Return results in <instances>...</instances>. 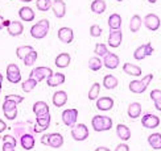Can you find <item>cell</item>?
Listing matches in <instances>:
<instances>
[{
	"label": "cell",
	"instance_id": "1",
	"mask_svg": "<svg viewBox=\"0 0 161 151\" xmlns=\"http://www.w3.org/2000/svg\"><path fill=\"white\" fill-rule=\"evenodd\" d=\"M49 29H50L49 20L42 18L31 28V36L35 39H42V38H45L46 36H48Z\"/></svg>",
	"mask_w": 161,
	"mask_h": 151
},
{
	"label": "cell",
	"instance_id": "2",
	"mask_svg": "<svg viewBox=\"0 0 161 151\" xmlns=\"http://www.w3.org/2000/svg\"><path fill=\"white\" fill-rule=\"evenodd\" d=\"M152 79H153V74H148V75H145L143 79H140V80H132L130 82V91L132 92V93H144L145 89L148 88V85L149 83L152 82Z\"/></svg>",
	"mask_w": 161,
	"mask_h": 151
},
{
	"label": "cell",
	"instance_id": "3",
	"mask_svg": "<svg viewBox=\"0 0 161 151\" xmlns=\"http://www.w3.org/2000/svg\"><path fill=\"white\" fill-rule=\"evenodd\" d=\"M17 103L16 101H12V100H4L3 103V113L5 116L7 120L9 121H15L16 117H17V113H19V109H17Z\"/></svg>",
	"mask_w": 161,
	"mask_h": 151
},
{
	"label": "cell",
	"instance_id": "4",
	"mask_svg": "<svg viewBox=\"0 0 161 151\" xmlns=\"http://www.w3.org/2000/svg\"><path fill=\"white\" fill-rule=\"evenodd\" d=\"M89 128L86 126L85 123H77L74 128L71 129V137L73 139L77 141V142H82V141H86L89 138Z\"/></svg>",
	"mask_w": 161,
	"mask_h": 151
},
{
	"label": "cell",
	"instance_id": "5",
	"mask_svg": "<svg viewBox=\"0 0 161 151\" xmlns=\"http://www.w3.org/2000/svg\"><path fill=\"white\" fill-rule=\"evenodd\" d=\"M53 75V70L50 67H35L32 70L29 78H33L40 83L42 80H48V79Z\"/></svg>",
	"mask_w": 161,
	"mask_h": 151
},
{
	"label": "cell",
	"instance_id": "6",
	"mask_svg": "<svg viewBox=\"0 0 161 151\" xmlns=\"http://www.w3.org/2000/svg\"><path fill=\"white\" fill-rule=\"evenodd\" d=\"M7 80L12 84H17L21 82V72H20L17 64L9 63L7 66Z\"/></svg>",
	"mask_w": 161,
	"mask_h": 151
},
{
	"label": "cell",
	"instance_id": "7",
	"mask_svg": "<svg viewBox=\"0 0 161 151\" xmlns=\"http://www.w3.org/2000/svg\"><path fill=\"white\" fill-rule=\"evenodd\" d=\"M153 51H155V49H153V46H152L151 42L144 43L142 46H139V48L133 51V58H135L136 61H143L144 58L152 55Z\"/></svg>",
	"mask_w": 161,
	"mask_h": 151
},
{
	"label": "cell",
	"instance_id": "8",
	"mask_svg": "<svg viewBox=\"0 0 161 151\" xmlns=\"http://www.w3.org/2000/svg\"><path fill=\"white\" fill-rule=\"evenodd\" d=\"M62 122L69 128H74L78 120V110L77 109H65L62 112Z\"/></svg>",
	"mask_w": 161,
	"mask_h": 151
},
{
	"label": "cell",
	"instance_id": "9",
	"mask_svg": "<svg viewBox=\"0 0 161 151\" xmlns=\"http://www.w3.org/2000/svg\"><path fill=\"white\" fill-rule=\"evenodd\" d=\"M144 25H145L147 29L156 32V30H158L160 25H161L160 17L157 15H155V13H148V15L144 17Z\"/></svg>",
	"mask_w": 161,
	"mask_h": 151
},
{
	"label": "cell",
	"instance_id": "10",
	"mask_svg": "<svg viewBox=\"0 0 161 151\" xmlns=\"http://www.w3.org/2000/svg\"><path fill=\"white\" fill-rule=\"evenodd\" d=\"M120 64V59L116 54H114V53H107V54L103 57V66L106 68L108 70H115L119 67Z\"/></svg>",
	"mask_w": 161,
	"mask_h": 151
},
{
	"label": "cell",
	"instance_id": "11",
	"mask_svg": "<svg viewBox=\"0 0 161 151\" xmlns=\"http://www.w3.org/2000/svg\"><path fill=\"white\" fill-rule=\"evenodd\" d=\"M142 125L147 129H156L160 125V118L155 114H151V113L144 114L142 117Z\"/></svg>",
	"mask_w": 161,
	"mask_h": 151
},
{
	"label": "cell",
	"instance_id": "12",
	"mask_svg": "<svg viewBox=\"0 0 161 151\" xmlns=\"http://www.w3.org/2000/svg\"><path fill=\"white\" fill-rule=\"evenodd\" d=\"M58 38L64 43H71L73 39H74V32H73L71 28L62 26V28L58 29Z\"/></svg>",
	"mask_w": 161,
	"mask_h": 151
},
{
	"label": "cell",
	"instance_id": "13",
	"mask_svg": "<svg viewBox=\"0 0 161 151\" xmlns=\"http://www.w3.org/2000/svg\"><path fill=\"white\" fill-rule=\"evenodd\" d=\"M123 41V33L122 30H110V34H108V46L110 48L116 49L122 45Z\"/></svg>",
	"mask_w": 161,
	"mask_h": 151
},
{
	"label": "cell",
	"instance_id": "14",
	"mask_svg": "<svg viewBox=\"0 0 161 151\" xmlns=\"http://www.w3.org/2000/svg\"><path fill=\"white\" fill-rule=\"evenodd\" d=\"M114 98L110 97V96H104V97H100L97 100V108L99 110H103V112H107V110H111L114 108Z\"/></svg>",
	"mask_w": 161,
	"mask_h": 151
},
{
	"label": "cell",
	"instance_id": "15",
	"mask_svg": "<svg viewBox=\"0 0 161 151\" xmlns=\"http://www.w3.org/2000/svg\"><path fill=\"white\" fill-rule=\"evenodd\" d=\"M52 9H53L54 16L58 18H62L66 15V4L64 0H54L52 4Z\"/></svg>",
	"mask_w": 161,
	"mask_h": 151
},
{
	"label": "cell",
	"instance_id": "16",
	"mask_svg": "<svg viewBox=\"0 0 161 151\" xmlns=\"http://www.w3.org/2000/svg\"><path fill=\"white\" fill-rule=\"evenodd\" d=\"M53 105L57 108H62L64 105L68 103V93H66L65 91H57L54 92V95H53Z\"/></svg>",
	"mask_w": 161,
	"mask_h": 151
},
{
	"label": "cell",
	"instance_id": "17",
	"mask_svg": "<svg viewBox=\"0 0 161 151\" xmlns=\"http://www.w3.org/2000/svg\"><path fill=\"white\" fill-rule=\"evenodd\" d=\"M33 113L36 114V117H42L49 113V105L45 101H36L33 104Z\"/></svg>",
	"mask_w": 161,
	"mask_h": 151
},
{
	"label": "cell",
	"instance_id": "18",
	"mask_svg": "<svg viewBox=\"0 0 161 151\" xmlns=\"http://www.w3.org/2000/svg\"><path fill=\"white\" fill-rule=\"evenodd\" d=\"M19 17L23 20V21H26V23H31L35 20L36 15H35V11H33L31 7H21V8L19 9Z\"/></svg>",
	"mask_w": 161,
	"mask_h": 151
},
{
	"label": "cell",
	"instance_id": "19",
	"mask_svg": "<svg viewBox=\"0 0 161 151\" xmlns=\"http://www.w3.org/2000/svg\"><path fill=\"white\" fill-rule=\"evenodd\" d=\"M70 62H71V57L69 53H61V54H58L56 57L54 64L58 68H66V67H69Z\"/></svg>",
	"mask_w": 161,
	"mask_h": 151
},
{
	"label": "cell",
	"instance_id": "20",
	"mask_svg": "<svg viewBox=\"0 0 161 151\" xmlns=\"http://www.w3.org/2000/svg\"><path fill=\"white\" fill-rule=\"evenodd\" d=\"M20 144H21V147L24 150H32L33 147H35V144H36V139H35V137H33L32 134L29 133H26L24 135L20 137Z\"/></svg>",
	"mask_w": 161,
	"mask_h": 151
},
{
	"label": "cell",
	"instance_id": "21",
	"mask_svg": "<svg viewBox=\"0 0 161 151\" xmlns=\"http://www.w3.org/2000/svg\"><path fill=\"white\" fill-rule=\"evenodd\" d=\"M7 32H8V34L12 36V37L21 36L23 32H24V25L20 21H11L9 26L7 28Z\"/></svg>",
	"mask_w": 161,
	"mask_h": 151
},
{
	"label": "cell",
	"instance_id": "22",
	"mask_svg": "<svg viewBox=\"0 0 161 151\" xmlns=\"http://www.w3.org/2000/svg\"><path fill=\"white\" fill-rule=\"evenodd\" d=\"M66 80L65 78V74H61V72H53V75L46 80V83H48L49 87H59L61 84H64Z\"/></svg>",
	"mask_w": 161,
	"mask_h": 151
},
{
	"label": "cell",
	"instance_id": "23",
	"mask_svg": "<svg viewBox=\"0 0 161 151\" xmlns=\"http://www.w3.org/2000/svg\"><path fill=\"white\" fill-rule=\"evenodd\" d=\"M123 71L125 74H128L131 76H142V67H139V66L133 64V63H130V62H125L123 64Z\"/></svg>",
	"mask_w": 161,
	"mask_h": 151
},
{
	"label": "cell",
	"instance_id": "24",
	"mask_svg": "<svg viewBox=\"0 0 161 151\" xmlns=\"http://www.w3.org/2000/svg\"><path fill=\"white\" fill-rule=\"evenodd\" d=\"M64 144V135L59 133H52L49 134V146L53 148H59Z\"/></svg>",
	"mask_w": 161,
	"mask_h": 151
},
{
	"label": "cell",
	"instance_id": "25",
	"mask_svg": "<svg viewBox=\"0 0 161 151\" xmlns=\"http://www.w3.org/2000/svg\"><path fill=\"white\" fill-rule=\"evenodd\" d=\"M142 112H143V108H142V104L140 103H131L130 107H128V116L132 120H136L142 116Z\"/></svg>",
	"mask_w": 161,
	"mask_h": 151
},
{
	"label": "cell",
	"instance_id": "26",
	"mask_svg": "<svg viewBox=\"0 0 161 151\" xmlns=\"http://www.w3.org/2000/svg\"><path fill=\"white\" fill-rule=\"evenodd\" d=\"M102 84H103V87L106 89H115L118 87V84H119V80H118V78L115 75L108 74V75H106L103 78Z\"/></svg>",
	"mask_w": 161,
	"mask_h": 151
},
{
	"label": "cell",
	"instance_id": "27",
	"mask_svg": "<svg viewBox=\"0 0 161 151\" xmlns=\"http://www.w3.org/2000/svg\"><path fill=\"white\" fill-rule=\"evenodd\" d=\"M108 26L110 30H120L122 28V17L118 13H112V15L108 17Z\"/></svg>",
	"mask_w": 161,
	"mask_h": 151
},
{
	"label": "cell",
	"instance_id": "28",
	"mask_svg": "<svg viewBox=\"0 0 161 151\" xmlns=\"http://www.w3.org/2000/svg\"><path fill=\"white\" fill-rule=\"evenodd\" d=\"M116 134L118 137L120 138L122 141H130L131 138V130L127 125H123V123H119L116 126Z\"/></svg>",
	"mask_w": 161,
	"mask_h": 151
},
{
	"label": "cell",
	"instance_id": "29",
	"mask_svg": "<svg viewBox=\"0 0 161 151\" xmlns=\"http://www.w3.org/2000/svg\"><path fill=\"white\" fill-rule=\"evenodd\" d=\"M107 9V4L104 0H92L91 3V12H94L95 15H102Z\"/></svg>",
	"mask_w": 161,
	"mask_h": 151
},
{
	"label": "cell",
	"instance_id": "30",
	"mask_svg": "<svg viewBox=\"0 0 161 151\" xmlns=\"http://www.w3.org/2000/svg\"><path fill=\"white\" fill-rule=\"evenodd\" d=\"M148 143L153 150H161V134L160 133H152L148 137Z\"/></svg>",
	"mask_w": 161,
	"mask_h": 151
},
{
	"label": "cell",
	"instance_id": "31",
	"mask_svg": "<svg viewBox=\"0 0 161 151\" xmlns=\"http://www.w3.org/2000/svg\"><path fill=\"white\" fill-rule=\"evenodd\" d=\"M142 25H143V20L139 15H133L131 17V20H130V30L132 33L139 32L140 28H142Z\"/></svg>",
	"mask_w": 161,
	"mask_h": 151
},
{
	"label": "cell",
	"instance_id": "32",
	"mask_svg": "<svg viewBox=\"0 0 161 151\" xmlns=\"http://www.w3.org/2000/svg\"><path fill=\"white\" fill-rule=\"evenodd\" d=\"M91 126L94 131H104L103 116H94L91 120Z\"/></svg>",
	"mask_w": 161,
	"mask_h": 151
},
{
	"label": "cell",
	"instance_id": "33",
	"mask_svg": "<svg viewBox=\"0 0 161 151\" xmlns=\"http://www.w3.org/2000/svg\"><path fill=\"white\" fill-rule=\"evenodd\" d=\"M33 46H29V45H25V46H19L16 49V55L19 59H24L26 55L29 54L31 51H33Z\"/></svg>",
	"mask_w": 161,
	"mask_h": 151
},
{
	"label": "cell",
	"instance_id": "34",
	"mask_svg": "<svg viewBox=\"0 0 161 151\" xmlns=\"http://www.w3.org/2000/svg\"><path fill=\"white\" fill-rule=\"evenodd\" d=\"M37 83H38V82L36 80V79H33V78H28L25 82H23V83H21V89H23L24 92H26V93H28V92H31L33 88H36Z\"/></svg>",
	"mask_w": 161,
	"mask_h": 151
},
{
	"label": "cell",
	"instance_id": "35",
	"mask_svg": "<svg viewBox=\"0 0 161 151\" xmlns=\"http://www.w3.org/2000/svg\"><path fill=\"white\" fill-rule=\"evenodd\" d=\"M37 57H38V53H37L36 50H33V51H31L29 54L23 59V62H24V64L26 66V67H32V66L36 63Z\"/></svg>",
	"mask_w": 161,
	"mask_h": 151
},
{
	"label": "cell",
	"instance_id": "36",
	"mask_svg": "<svg viewBox=\"0 0 161 151\" xmlns=\"http://www.w3.org/2000/svg\"><path fill=\"white\" fill-rule=\"evenodd\" d=\"M102 64H103L102 61H100V58H98V57H92L89 59V68L94 72H97L102 68Z\"/></svg>",
	"mask_w": 161,
	"mask_h": 151
},
{
	"label": "cell",
	"instance_id": "37",
	"mask_svg": "<svg viewBox=\"0 0 161 151\" xmlns=\"http://www.w3.org/2000/svg\"><path fill=\"white\" fill-rule=\"evenodd\" d=\"M99 93H100V84L94 83L91 85V88L89 89V95H87V97H89V100H97V98L99 97Z\"/></svg>",
	"mask_w": 161,
	"mask_h": 151
},
{
	"label": "cell",
	"instance_id": "38",
	"mask_svg": "<svg viewBox=\"0 0 161 151\" xmlns=\"http://www.w3.org/2000/svg\"><path fill=\"white\" fill-rule=\"evenodd\" d=\"M151 98L155 103V108L161 110V89H153L151 92Z\"/></svg>",
	"mask_w": 161,
	"mask_h": 151
},
{
	"label": "cell",
	"instance_id": "39",
	"mask_svg": "<svg viewBox=\"0 0 161 151\" xmlns=\"http://www.w3.org/2000/svg\"><path fill=\"white\" fill-rule=\"evenodd\" d=\"M52 4H53L52 0H36V7H37V9L41 11V12L49 11V9L52 8Z\"/></svg>",
	"mask_w": 161,
	"mask_h": 151
},
{
	"label": "cell",
	"instance_id": "40",
	"mask_svg": "<svg viewBox=\"0 0 161 151\" xmlns=\"http://www.w3.org/2000/svg\"><path fill=\"white\" fill-rule=\"evenodd\" d=\"M36 123L38 126H41L44 130L49 129L50 126V114H46V116H42V117H37L36 118Z\"/></svg>",
	"mask_w": 161,
	"mask_h": 151
},
{
	"label": "cell",
	"instance_id": "41",
	"mask_svg": "<svg viewBox=\"0 0 161 151\" xmlns=\"http://www.w3.org/2000/svg\"><path fill=\"white\" fill-rule=\"evenodd\" d=\"M94 53L98 55V57H104L107 53H108V49L104 43H97L95 45V49H94Z\"/></svg>",
	"mask_w": 161,
	"mask_h": 151
},
{
	"label": "cell",
	"instance_id": "42",
	"mask_svg": "<svg viewBox=\"0 0 161 151\" xmlns=\"http://www.w3.org/2000/svg\"><path fill=\"white\" fill-rule=\"evenodd\" d=\"M102 28H100L99 25H97V24H94V25H91L90 26V36L91 37H100L102 36Z\"/></svg>",
	"mask_w": 161,
	"mask_h": 151
},
{
	"label": "cell",
	"instance_id": "43",
	"mask_svg": "<svg viewBox=\"0 0 161 151\" xmlns=\"http://www.w3.org/2000/svg\"><path fill=\"white\" fill-rule=\"evenodd\" d=\"M3 142L8 143V144H12L13 147H16V144H17V139L13 135H9V134H7V135L3 137Z\"/></svg>",
	"mask_w": 161,
	"mask_h": 151
},
{
	"label": "cell",
	"instance_id": "44",
	"mask_svg": "<svg viewBox=\"0 0 161 151\" xmlns=\"http://www.w3.org/2000/svg\"><path fill=\"white\" fill-rule=\"evenodd\" d=\"M5 100H12V101H16L17 104H20V103L24 101V97L23 96H19V95H7L5 96Z\"/></svg>",
	"mask_w": 161,
	"mask_h": 151
},
{
	"label": "cell",
	"instance_id": "45",
	"mask_svg": "<svg viewBox=\"0 0 161 151\" xmlns=\"http://www.w3.org/2000/svg\"><path fill=\"white\" fill-rule=\"evenodd\" d=\"M103 122H104V131L110 130L112 128V118L108 116H103Z\"/></svg>",
	"mask_w": 161,
	"mask_h": 151
},
{
	"label": "cell",
	"instance_id": "46",
	"mask_svg": "<svg viewBox=\"0 0 161 151\" xmlns=\"http://www.w3.org/2000/svg\"><path fill=\"white\" fill-rule=\"evenodd\" d=\"M114 151H130V146L127 143H120V144H118Z\"/></svg>",
	"mask_w": 161,
	"mask_h": 151
},
{
	"label": "cell",
	"instance_id": "47",
	"mask_svg": "<svg viewBox=\"0 0 161 151\" xmlns=\"http://www.w3.org/2000/svg\"><path fill=\"white\" fill-rule=\"evenodd\" d=\"M41 143L45 146H49V134H44L41 138Z\"/></svg>",
	"mask_w": 161,
	"mask_h": 151
},
{
	"label": "cell",
	"instance_id": "48",
	"mask_svg": "<svg viewBox=\"0 0 161 151\" xmlns=\"http://www.w3.org/2000/svg\"><path fill=\"white\" fill-rule=\"evenodd\" d=\"M3 151H15V147H13L12 144L3 143Z\"/></svg>",
	"mask_w": 161,
	"mask_h": 151
},
{
	"label": "cell",
	"instance_id": "49",
	"mask_svg": "<svg viewBox=\"0 0 161 151\" xmlns=\"http://www.w3.org/2000/svg\"><path fill=\"white\" fill-rule=\"evenodd\" d=\"M4 130H7V123L3 120H0V134H2Z\"/></svg>",
	"mask_w": 161,
	"mask_h": 151
},
{
	"label": "cell",
	"instance_id": "50",
	"mask_svg": "<svg viewBox=\"0 0 161 151\" xmlns=\"http://www.w3.org/2000/svg\"><path fill=\"white\" fill-rule=\"evenodd\" d=\"M95 151H111L108 147H106V146H99L95 148Z\"/></svg>",
	"mask_w": 161,
	"mask_h": 151
},
{
	"label": "cell",
	"instance_id": "51",
	"mask_svg": "<svg viewBox=\"0 0 161 151\" xmlns=\"http://www.w3.org/2000/svg\"><path fill=\"white\" fill-rule=\"evenodd\" d=\"M4 23H5V18L3 16H0V30H2L3 28H5L4 26Z\"/></svg>",
	"mask_w": 161,
	"mask_h": 151
},
{
	"label": "cell",
	"instance_id": "52",
	"mask_svg": "<svg viewBox=\"0 0 161 151\" xmlns=\"http://www.w3.org/2000/svg\"><path fill=\"white\" fill-rule=\"evenodd\" d=\"M20 2H23V3H31V2H33V0H20Z\"/></svg>",
	"mask_w": 161,
	"mask_h": 151
},
{
	"label": "cell",
	"instance_id": "53",
	"mask_svg": "<svg viewBox=\"0 0 161 151\" xmlns=\"http://www.w3.org/2000/svg\"><path fill=\"white\" fill-rule=\"evenodd\" d=\"M148 2H149V3H151V4H155V3H156V2H157V0H148Z\"/></svg>",
	"mask_w": 161,
	"mask_h": 151
},
{
	"label": "cell",
	"instance_id": "54",
	"mask_svg": "<svg viewBox=\"0 0 161 151\" xmlns=\"http://www.w3.org/2000/svg\"><path fill=\"white\" fill-rule=\"evenodd\" d=\"M0 83H3V75L0 74Z\"/></svg>",
	"mask_w": 161,
	"mask_h": 151
},
{
	"label": "cell",
	"instance_id": "55",
	"mask_svg": "<svg viewBox=\"0 0 161 151\" xmlns=\"http://www.w3.org/2000/svg\"><path fill=\"white\" fill-rule=\"evenodd\" d=\"M116 2H120V3H122V2H124V0H116Z\"/></svg>",
	"mask_w": 161,
	"mask_h": 151
},
{
	"label": "cell",
	"instance_id": "56",
	"mask_svg": "<svg viewBox=\"0 0 161 151\" xmlns=\"http://www.w3.org/2000/svg\"><path fill=\"white\" fill-rule=\"evenodd\" d=\"M0 88H2V83H0Z\"/></svg>",
	"mask_w": 161,
	"mask_h": 151
},
{
	"label": "cell",
	"instance_id": "57",
	"mask_svg": "<svg viewBox=\"0 0 161 151\" xmlns=\"http://www.w3.org/2000/svg\"><path fill=\"white\" fill-rule=\"evenodd\" d=\"M0 93H2V88H0Z\"/></svg>",
	"mask_w": 161,
	"mask_h": 151
}]
</instances>
